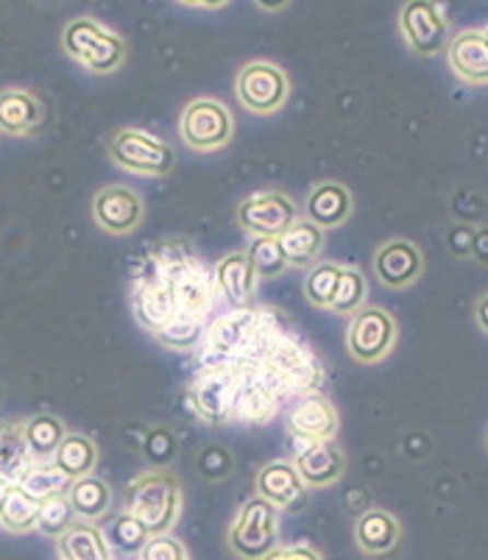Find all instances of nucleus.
<instances>
[{"label":"nucleus","instance_id":"nucleus-1","mask_svg":"<svg viewBox=\"0 0 488 560\" xmlns=\"http://www.w3.org/2000/svg\"><path fill=\"white\" fill-rule=\"evenodd\" d=\"M179 477L167 468H149L131 480L126 493V511L149 529V536H165L182 516Z\"/></svg>","mask_w":488,"mask_h":560},{"label":"nucleus","instance_id":"nucleus-31","mask_svg":"<svg viewBox=\"0 0 488 560\" xmlns=\"http://www.w3.org/2000/svg\"><path fill=\"white\" fill-rule=\"evenodd\" d=\"M104 529V538L109 544V552L112 558H140L142 547L149 541V529L142 527L129 511L118 513V516H112L106 522Z\"/></svg>","mask_w":488,"mask_h":560},{"label":"nucleus","instance_id":"nucleus-10","mask_svg":"<svg viewBox=\"0 0 488 560\" xmlns=\"http://www.w3.org/2000/svg\"><path fill=\"white\" fill-rule=\"evenodd\" d=\"M302 218L299 203L282 190H257L237 201L235 221L252 237H279Z\"/></svg>","mask_w":488,"mask_h":560},{"label":"nucleus","instance_id":"nucleus-8","mask_svg":"<svg viewBox=\"0 0 488 560\" xmlns=\"http://www.w3.org/2000/svg\"><path fill=\"white\" fill-rule=\"evenodd\" d=\"M260 320V307H232L207 324L205 335V363H241L246 349L252 346L254 332Z\"/></svg>","mask_w":488,"mask_h":560},{"label":"nucleus","instance_id":"nucleus-27","mask_svg":"<svg viewBox=\"0 0 488 560\" xmlns=\"http://www.w3.org/2000/svg\"><path fill=\"white\" fill-rule=\"evenodd\" d=\"M56 544H59V558L62 560H115L104 538V529L95 527L93 522L75 518L73 527L65 536L56 538Z\"/></svg>","mask_w":488,"mask_h":560},{"label":"nucleus","instance_id":"nucleus-38","mask_svg":"<svg viewBox=\"0 0 488 560\" xmlns=\"http://www.w3.org/2000/svg\"><path fill=\"white\" fill-rule=\"evenodd\" d=\"M75 522V513L68 502V493L65 497H50L45 502H39V516H37V529L45 538H59L65 536Z\"/></svg>","mask_w":488,"mask_h":560},{"label":"nucleus","instance_id":"nucleus-12","mask_svg":"<svg viewBox=\"0 0 488 560\" xmlns=\"http://www.w3.org/2000/svg\"><path fill=\"white\" fill-rule=\"evenodd\" d=\"M399 32L419 56H439L450 45V23L435 0H408L399 12Z\"/></svg>","mask_w":488,"mask_h":560},{"label":"nucleus","instance_id":"nucleus-37","mask_svg":"<svg viewBox=\"0 0 488 560\" xmlns=\"http://www.w3.org/2000/svg\"><path fill=\"white\" fill-rule=\"evenodd\" d=\"M246 257L260 282H271L288 271V259H284L277 237H254L252 246L246 248Z\"/></svg>","mask_w":488,"mask_h":560},{"label":"nucleus","instance_id":"nucleus-14","mask_svg":"<svg viewBox=\"0 0 488 560\" xmlns=\"http://www.w3.org/2000/svg\"><path fill=\"white\" fill-rule=\"evenodd\" d=\"M284 394L266 374L260 363L241 365V390H237L235 421L241 424H268L282 407Z\"/></svg>","mask_w":488,"mask_h":560},{"label":"nucleus","instance_id":"nucleus-35","mask_svg":"<svg viewBox=\"0 0 488 560\" xmlns=\"http://www.w3.org/2000/svg\"><path fill=\"white\" fill-rule=\"evenodd\" d=\"M344 265L327 262V259H318L313 268H307V277H304L302 293L304 302L313 304L318 310H329L335 296V288H338V277Z\"/></svg>","mask_w":488,"mask_h":560},{"label":"nucleus","instance_id":"nucleus-42","mask_svg":"<svg viewBox=\"0 0 488 560\" xmlns=\"http://www.w3.org/2000/svg\"><path fill=\"white\" fill-rule=\"evenodd\" d=\"M475 318H477V327L488 335V293H483L477 299V307H475Z\"/></svg>","mask_w":488,"mask_h":560},{"label":"nucleus","instance_id":"nucleus-18","mask_svg":"<svg viewBox=\"0 0 488 560\" xmlns=\"http://www.w3.org/2000/svg\"><path fill=\"white\" fill-rule=\"evenodd\" d=\"M421 271H425V257H421L419 246L405 237H394V241L383 243L374 254V277L385 284V288H410L419 282Z\"/></svg>","mask_w":488,"mask_h":560},{"label":"nucleus","instance_id":"nucleus-11","mask_svg":"<svg viewBox=\"0 0 488 560\" xmlns=\"http://www.w3.org/2000/svg\"><path fill=\"white\" fill-rule=\"evenodd\" d=\"M396 338H399V329H396V320L388 310L365 304L363 310H358L349 318L347 349L352 354V360H358V363H383L391 351H394Z\"/></svg>","mask_w":488,"mask_h":560},{"label":"nucleus","instance_id":"nucleus-43","mask_svg":"<svg viewBox=\"0 0 488 560\" xmlns=\"http://www.w3.org/2000/svg\"><path fill=\"white\" fill-rule=\"evenodd\" d=\"M254 3H257L263 12L277 14V12H282V9H288V3H291V0H254Z\"/></svg>","mask_w":488,"mask_h":560},{"label":"nucleus","instance_id":"nucleus-39","mask_svg":"<svg viewBox=\"0 0 488 560\" xmlns=\"http://www.w3.org/2000/svg\"><path fill=\"white\" fill-rule=\"evenodd\" d=\"M140 560H190V552H187V547L179 538L165 533V536H151L146 541Z\"/></svg>","mask_w":488,"mask_h":560},{"label":"nucleus","instance_id":"nucleus-36","mask_svg":"<svg viewBox=\"0 0 488 560\" xmlns=\"http://www.w3.org/2000/svg\"><path fill=\"white\" fill-rule=\"evenodd\" d=\"M365 302H369V282H365L363 271H360V268H340L338 288H335V296H333V304H329V310L352 318L358 310L365 307Z\"/></svg>","mask_w":488,"mask_h":560},{"label":"nucleus","instance_id":"nucleus-7","mask_svg":"<svg viewBox=\"0 0 488 560\" xmlns=\"http://www.w3.org/2000/svg\"><path fill=\"white\" fill-rule=\"evenodd\" d=\"M279 547V511L254 493L229 527V549L243 560H263Z\"/></svg>","mask_w":488,"mask_h":560},{"label":"nucleus","instance_id":"nucleus-13","mask_svg":"<svg viewBox=\"0 0 488 560\" xmlns=\"http://www.w3.org/2000/svg\"><path fill=\"white\" fill-rule=\"evenodd\" d=\"M146 201L129 185H106L93 196V221L109 237H129L142 226Z\"/></svg>","mask_w":488,"mask_h":560},{"label":"nucleus","instance_id":"nucleus-3","mask_svg":"<svg viewBox=\"0 0 488 560\" xmlns=\"http://www.w3.org/2000/svg\"><path fill=\"white\" fill-rule=\"evenodd\" d=\"M65 54L95 75L118 73L126 62V43L120 34L93 18H75L62 32Z\"/></svg>","mask_w":488,"mask_h":560},{"label":"nucleus","instance_id":"nucleus-17","mask_svg":"<svg viewBox=\"0 0 488 560\" xmlns=\"http://www.w3.org/2000/svg\"><path fill=\"white\" fill-rule=\"evenodd\" d=\"M299 477L307 488H329L347 471V455L335 441H299L293 438V457Z\"/></svg>","mask_w":488,"mask_h":560},{"label":"nucleus","instance_id":"nucleus-5","mask_svg":"<svg viewBox=\"0 0 488 560\" xmlns=\"http://www.w3.org/2000/svg\"><path fill=\"white\" fill-rule=\"evenodd\" d=\"M237 390H241V365L221 363L207 365L187 388V401L198 421L223 427L235 421Z\"/></svg>","mask_w":488,"mask_h":560},{"label":"nucleus","instance_id":"nucleus-26","mask_svg":"<svg viewBox=\"0 0 488 560\" xmlns=\"http://www.w3.org/2000/svg\"><path fill=\"white\" fill-rule=\"evenodd\" d=\"M207 324H210L207 315L176 310V313L156 329L154 340L171 351H198L205 346Z\"/></svg>","mask_w":488,"mask_h":560},{"label":"nucleus","instance_id":"nucleus-33","mask_svg":"<svg viewBox=\"0 0 488 560\" xmlns=\"http://www.w3.org/2000/svg\"><path fill=\"white\" fill-rule=\"evenodd\" d=\"M37 516L39 499H34L32 493H25L14 482L7 491V497H3V505H0V527L7 529V533H14V536H23V533L37 529Z\"/></svg>","mask_w":488,"mask_h":560},{"label":"nucleus","instance_id":"nucleus-45","mask_svg":"<svg viewBox=\"0 0 488 560\" xmlns=\"http://www.w3.org/2000/svg\"><path fill=\"white\" fill-rule=\"evenodd\" d=\"M12 486H14V482H9V480H3V477H0V505H3V497H7V491Z\"/></svg>","mask_w":488,"mask_h":560},{"label":"nucleus","instance_id":"nucleus-30","mask_svg":"<svg viewBox=\"0 0 488 560\" xmlns=\"http://www.w3.org/2000/svg\"><path fill=\"white\" fill-rule=\"evenodd\" d=\"M25 446L32 452V460H54L56 450L68 435V427L54 412H37L23 421Z\"/></svg>","mask_w":488,"mask_h":560},{"label":"nucleus","instance_id":"nucleus-9","mask_svg":"<svg viewBox=\"0 0 488 560\" xmlns=\"http://www.w3.org/2000/svg\"><path fill=\"white\" fill-rule=\"evenodd\" d=\"M235 95L252 115H277L291 95V79L274 62H246L237 70Z\"/></svg>","mask_w":488,"mask_h":560},{"label":"nucleus","instance_id":"nucleus-34","mask_svg":"<svg viewBox=\"0 0 488 560\" xmlns=\"http://www.w3.org/2000/svg\"><path fill=\"white\" fill-rule=\"evenodd\" d=\"M70 477L65 471L56 468L54 460H34L32 466L25 468L23 477L18 480V486L23 488L25 493H32L34 499L45 502L50 497H65L70 488Z\"/></svg>","mask_w":488,"mask_h":560},{"label":"nucleus","instance_id":"nucleus-6","mask_svg":"<svg viewBox=\"0 0 488 560\" xmlns=\"http://www.w3.org/2000/svg\"><path fill=\"white\" fill-rule=\"evenodd\" d=\"M179 137L190 151H223L235 137V117L218 98H193L179 115Z\"/></svg>","mask_w":488,"mask_h":560},{"label":"nucleus","instance_id":"nucleus-4","mask_svg":"<svg viewBox=\"0 0 488 560\" xmlns=\"http://www.w3.org/2000/svg\"><path fill=\"white\" fill-rule=\"evenodd\" d=\"M106 154L120 171L149 179H162L176 167V151L171 149V142L140 126H124L115 131L106 142Z\"/></svg>","mask_w":488,"mask_h":560},{"label":"nucleus","instance_id":"nucleus-24","mask_svg":"<svg viewBox=\"0 0 488 560\" xmlns=\"http://www.w3.org/2000/svg\"><path fill=\"white\" fill-rule=\"evenodd\" d=\"M399 538V522L388 511H383V508H371L355 524V541H358L360 552L371 555V558H383V555L394 552Z\"/></svg>","mask_w":488,"mask_h":560},{"label":"nucleus","instance_id":"nucleus-23","mask_svg":"<svg viewBox=\"0 0 488 560\" xmlns=\"http://www.w3.org/2000/svg\"><path fill=\"white\" fill-rule=\"evenodd\" d=\"M452 73L466 84H488V39L483 32H461L446 45Z\"/></svg>","mask_w":488,"mask_h":560},{"label":"nucleus","instance_id":"nucleus-25","mask_svg":"<svg viewBox=\"0 0 488 560\" xmlns=\"http://www.w3.org/2000/svg\"><path fill=\"white\" fill-rule=\"evenodd\" d=\"M277 241L284 259H288V268H302L304 271V268H313L322 259L327 232L315 226V223H310L307 218H299L297 223H291V226L279 234Z\"/></svg>","mask_w":488,"mask_h":560},{"label":"nucleus","instance_id":"nucleus-49","mask_svg":"<svg viewBox=\"0 0 488 560\" xmlns=\"http://www.w3.org/2000/svg\"><path fill=\"white\" fill-rule=\"evenodd\" d=\"M486 452H488V438H486Z\"/></svg>","mask_w":488,"mask_h":560},{"label":"nucleus","instance_id":"nucleus-48","mask_svg":"<svg viewBox=\"0 0 488 560\" xmlns=\"http://www.w3.org/2000/svg\"><path fill=\"white\" fill-rule=\"evenodd\" d=\"M483 34H486V39H488V28H486V32H483Z\"/></svg>","mask_w":488,"mask_h":560},{"label":"nucleus","instance_id":"nucleus-16","mask_svg":"<svg viewBox=\"0 0 488 560\" xmlns=\"http://www.w3.org/2000/svg\"><path fill=\"white\" fill-rule=\"evenodd\" d=\"M131 313H135L137 324L151 335H154L156 329H160L162 324L176 313L174 290H171L165 268L156 262V257L151 259V268L146 271V277H140L135 282V293H131Z\"/></svg>","mask_w":488,"mask_h":560},{"label":"nucleus","instance_id":"nucleus-32","mask_svg":"<svg viewBox=\"0 0 488 560\" xmlns=\"http://www.w3.org/2000/svg\"><path fill=\"white\" fill-rule=\"evenodd\" d=\"M32 463V452L25 446L23 421H0V477L18 482Z\"/></svg>","mask_w":488,"mask_h":560},{"label":"nucleus","instance_id":"nucleus-15","mask_svg":"<svg viewBox=\"0 0 488 560\" xmlns=\"http://www.w3.org/2000/svg\"><path fill=\"white\" fill-rule=\"evenodd\" d=\"M284 430L299 441H335L340 430L338 407L322 390L297 396L284 410Z\"/></svg>","mask_w":488,"mask_h":560},{"label":"nucleus","instance_id":"nucleus-47","mask_svg":"<svg viewBox=\"0 0 488 560\" xmlns=\"http://www.w3.org/2000/svg\"><path fill=\"white\" fill-rule=\"evenodd\" d=\"M0 401H3V385H0Z\"/></svg>","mask_w":488,"mask_h":560},{"label":"nucleus","instance_id":"nucleus-40","mask_svg":"<svg viewBox=\"0 0 488 560\" xmlns=\"http://www.w3.org/2000/svg\"><path fill=\"white\" fill-rule=\"evenodd\" d=\"M146 455L154 457L156 463H165L167 455H174V432L154 430L146 435Z\"/></svg>","mask_w":488,"mask_h":560},{"label":"nucleus","instance_id":"nucleus-29","mask_svg":"<svg viewBox=\"0 0 488 560\" xmlns=\"http://www.w3.org/2000/svg\"><path fill=\"white\" fill-rule=\"evenodd\" d=\"M54 463L59 471L70 477V480H79V477L95 475L98 468V444L93 438L84 435V432H70L65 435V441L56 450Z\"/></svg>","mask_w":488,"mask_h":560},{"label":"nucleus","instance_id":"nucleus-2","mask_svg":"<svg viewBox=\"0 0 488 560\" xmlns=\"http://www.w3.org/2000/svg\"><path fill=\"white\" fill-rule=\"evenodd\" d=\"M260 365L277 382V388L282 390L284 399L288 396L318 394L324 388V380H327V369H324L322 360L315 358V351L293 332L279 335L263 354Z\"/></svg>","mask_w":488,"mask_h":560},{"label":"nucleus","instance_id":"nucleus-46","mask_svg":"<svg viewBox=\"0 0 488 560\" xmlns=\"http://www.w3.org/2000/svg\"><path fill=\"white\" fill-rule=\"evenodd\" d=\"M179 3H185V7H198V0H179Z\"/></svg>","mask_w":488,"mask_h":560},{"label":"nucleus","instance_id":"nucleus-41","mask_svg":"<svg viewBox=\"0 0 488 560\" xmlns=\"http://www.w3.org/2000/svg\"><path fill=\"white\" fill-rule=\"evenodd\" d=\"M263 560H324L307 544H288V547H274Z\"/></svg>","mask_w":488,"mask_h":560},{"label":"nucleus","instance_id":"nucleus-22","mask_svg":"<svg viewBox=\"0 0 488 560\" xmlns=\"http://www.w3.org/2000/svg\"><path fill=\"white\" fill-rule=\"evenodd\" d=\"M45 120V106L28 90L9 86L0 90V135L32 137L37 135Z\"/></svg>","mask_w":488,"mask_h":560},{"label":"nucleus","instance_id":"nucleus-21","mask_svg":"<svg viewBox=\"0 0 488 560\" xmlns=\"http://www.w3.org/2000/svg\"><path fill=\"white\" fill-rule=\"evenodd\" d=\"M352 207L355 201L347 185L318 182V185L310 187L307 198H304V218L318 229H324V232H329V229H338L349 221Z\"/></svg>","mask_w":488,"mask_h":560},{"label":"nucleus","instance_id":"nucleus-20","mask_svg":"<svg viewBox=\"0 0 488 560\" xmlns=\"http://www.w3.org/2000/svg\"><path fill=\"white\" fill-rule=\"evenodd\" d=\"M254 488H257V497L266 499L277 511H297L307 493V486L291 460H268L266 466H260Z\"/></svg>","mask_w":488,"mask_h":560},{"label":"nucleus","instance_id":"nucleus-44","mask_svg":"<svg viewBox=\"0 0 488 560\" xmlns=\"http://www.w3.org/2000/svg\"><path fill=\"white\" fill-rule=\"evenodd\" d=\"M229 0H198V7H205V9H221L226 7Z\"/></svg>","mask_w":488,"mask_h":560},{"label":"nucleus","instance_id":"nucleus-28","mask_svg":"<svg viewBox=\"0 0 488 560\" xmlns=\"http://www.w3.org/2000/svg\"><path fill=\"white\" fill-rule=\"evenodd\" d=\"M68 502L73 508L75 518L98 524L112 511V488L101 477L88 475L70 482Z\"/></svg>","mask_w":488,"mask_h":560},{"label":"nucleus","instance_id":"nucleus-19","mask_svg":"<svg viewBox=\"0 0 488 560\" xmlns=\"http://www.w3.org/2000/svg\"><path fill=\"white\" fill-rule=\"evenodd\" d=\"M218 293L223 302L232 307H257V293H260V279L254 273L246 252H229L212 268Z\"/></svg>","mask_w":488,"mask_h":560}]
</instances>
